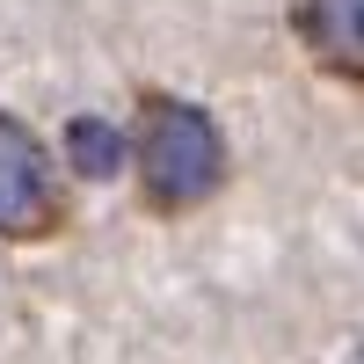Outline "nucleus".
Segmentation results:
<instances>
[{
    "label": "nucleus",
    "instance_id": "obj_1",
    "mask_svg": "<svg viewBox=\"0 0 364 364\" xmlns=\"http://www.w3.org/2000/svg\"><path fill=\"white\" fill-rule=\"evenodd\" d=\"M139 175L154 204H204L226 175V139L219 124L197 109V102H154L146 109V132H139Z\"/></svg>",
    "mask_w": 364,
    "mask_h": 364
},
{
    "label": "nucleus",
    "instance_id": "obj_2",
    "mask_svg": "<svg viewBox=\"0 0 364 364\" xmlns=\"http://www.w3.org/2000/svg\"><path fill=\"white\" fill-rule=\"evenodd\" d=\"M51 161L44 146L29 139V124H15V117H0V233H37L51 226Z\"/></svg>",
    "mask_w": 364,
    "mask_h": 364
},
{
    "label": "nucleus",
    "instance_id": "obj_3",
    "mask_svg": "<svg viewBox=\"0 0 364 364\" xmlns=\"http://www.w3.org/2000/svg\"><path fill=\"white\" fill-rule=\"evenodd\" d=\"M299 37L328 66H357L364 73V0H299Z\"/></svg>",
    "mask_w": 364,
    "mask_h": 364
},
{
    "label": "nucleus",
    "instance_id": "obj_4",
    "mask_svg": "<svg viewBox=\"0 0 364 364\" xmlns=\"http://www.w3.org/2000/svg\"><path fill=\"white\" fill-rule=\"evenodd\" d=\"M66 154H73V168H80V175L109 182L117 168H124L132 146H124V132H117V124H102V117H73V124H66Z\"/></svg>",
    "mask_w": 364,
    "mask_h": 364
}]
</instances>
